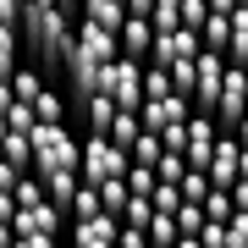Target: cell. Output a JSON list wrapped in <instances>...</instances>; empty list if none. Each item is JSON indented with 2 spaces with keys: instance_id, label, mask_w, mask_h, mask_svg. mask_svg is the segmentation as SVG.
Returning a JSON list of instances; mask_svg holds the SVG:
<instances>
[{
  "instance_id": "obj_49",
  "label": "cell",
  "mask_w": 248,
  "mask_h": 248,
  "mask_svg": "<svg viewBox=\"0 0 248 248\" xmlns=\"http://www.w3.org/2000/svg\"><path fill=\"white\" fill-rule=\"evenodd\" d=\"M243 66H248V61H243Z\"/></svg>"
},
{
  "instance_id": "obj_44",
  "label": "cell",
  "mask_w": 248,
  "mask_h": 248,
  "mask_svg": "<svg viewBox=\"0 0 248 248\" xmlns=\"http://www.w3.org/2000/svg\"><path fill=\"white\" fill-rule=\"evenodd\" d=\"M78 6H83V0H61V11H72V17H78Z\"/></svg>"
},
{
  "instance_id": "obj_35",
  "label": "cell",
  "mask_w": 248,
  "mask_h": 248,
  "mask_svg": "<svg viewBox=\"0 0 248 248\" xmlns=\"http://www.w3.org/2000/svg\"><path fill=\"white\" fill-rule=\"evenodd\" d=\"M204 17H210V6H204V0H182V28H204Z\"/></svg>"
},
{
  "instance_id": "obj_47",
  "label": "cell",
  "mask_w": 248,
  "mask_h": 248,
  "mask_svg": "<svg viewBox=\"0 0 248 248\" xmlns=\"http://www.w3.org/2000/svg\"><path fill=\"white\" fill-rule=\"evenodd\" d=\"M149 248H171V243H155V237H149Z\"/></svg>"
},
{
  "instance_id": "obj_42",
  "label": "cell",
  "mask_w": 248,
  "mask_h": 248,
  "mask_svg": "<svg viewBox=\"0 0 248 248\" xmlns=\"http://www.w3.org/2000/svg\"><path fill=\"white\" fill-rule=\"evenodd\" d=\"M11 243H17V226H11V221H0V248H11Z\"/></svg>"
},
{
  "instance_id": "obj_48",
  "label": "cell",
  "mask_w": 248,
  "mask_h": 248,
  "mask_svg": "<svg viewBox=\"0 0 248 248\" xmlns=\"http://www.w3.org/2000/svg\"><path fill=\"white\" fill-rule=\"evenodd\" d=\"M61 248H78V243H72V237H61Z\"/></svg>"
},
{
  "instance_id": "obj_32",
  "label": "cell",
  "mask_w": 248,
  "mask_h": 248,
  "mask_svg": "<svg viewBox=\"0 0 248 248\" xmlns=\"http://www.w3.org/2000/svg\"><path fill=\"white\" fill-rule=\"evenodd\" d=\"M149 199H155V210H171V215H177L182 187H177V182H155V193H149Z\"/></svg>"
},
{
  "instance_id": "obj_28",
  "label": "cell",
  "mask_w": 248,
  "mask_h": 248,
  "mask_svg": "<svg viewBox=\"0 0 248 248\" xmlns=\"http://www.w3.org/2000/svg\"><path fill=\"white\" fill-rule=\"evenodd\" d=\"M149 237H155V243H177V237H182L177 215H171V210H155V221H149Z\"/></svg>"
},
{
  "instance_id": "obj_43",
  "label": "cell",
  "mask_w": 248,
  "mask_h": 248,
  "mask_svg": "<svg viewBox=\"0 0 248 248\" xmlns=\"http://www.w3.org/2000/svg\"><path fill=\"white\" fill-rule=\"evenodd\" d=\"M232 133H237V143H243V149H248V110H243V122L232 127Z\"/></svg>"
},
{
  "instance_id": "obj_9",
  "label": "cell",
  "mask_w": 248,
  "mask_h": 248,
  "mask_svg": "<svg viewBox=\"0 0 248 248\" xmlns=\"http://www.w3.org/2000/svg\"><path fill=\"white\" fill-rule=\"evenodd\" d=\"M116 232L122 221L116 215H89V221H66V237L78 248H116Z\"/></svg>"
},
{
  "instance_id": "obj_27",
  "label": "cell",
  "mask_w": 248,
  "mask_h": 248,
  "mask_svg": "<svg viewBox=\"0 0 248 248\" xmlns=\"http://www.w3.org/2000/svg\"><path fill=\"white\" fill-rule=\"evenodd\" d=\"M171 89L193 99V89H199V55H193V61H182V66H171Z\"/></svg>"
},
{
  "instance_id": "obj_39",
  "label": "cell",
  "mask_w": 248,
  "mask_h": 248,
  "mask_svg": "<svg viewBox=\"0 0 248 248\" xmlns=\"http://www.w3.org/2000/svg\"><path fill=\"white\" fill-rule=\"evenodd\" d=\"M0 221H17V199H11L6 187H0Z\"/></svg>"
},
{
  "instance_id": "obj_21",
  "label": "cell",
  "mask_w": 248,
  "mask_h": 248,
  "mask_svg": "<svg viewBox=\"0 0 248 248\" xmlns=\"http://www.w3.org/2000/svg\"><path fill=\"white\" fill-rule=\"evenodd\" d=\"M199 204H204V221H232V215H237V204H232V187H210Z\"/></svg>"
},
{
  "instance_id": "obj_19",
  "label": "cell",
  "mask_w": 248,
  "mask_h": 248,
  "mask_svg": "<svg viewBox=\"0 0 248 248\" xmlns=\"http://www.w3.org/2000/svg\"><path fill=\"white\" fill-rule=\"evenodd\" d=\"M226 39H232V17L210 11V17H204V28H199V45H204V50H221V55H226Z\"/></svg>"
},
{
  "instance_id": "obj_20",
  "label": "cell",
  "mask_w": 248,
  "mask_h": 248,
  "mask_svg": "<svg viewBox=\"0 0 248 248\" xmlns=\"http://www.w3.org/2000/svg\"><path fill=\"white\" fill-rule=\"evenodd\" d=\"M166 94H177V89H171V66L143 61V99H166Z\"/></svg>"
},
{
  "instance_id": "obj_3",
  "label": "cell",
  "mask_w": 248,
  "mask_h": 248,
  "mask_svg": "<svg viewBox=\"0 0 248 248\" xmlns=\"http://www.w3.org/2000/svg\"><path fill=\"white\" fill-rule=\"evenodd\" d=\"M133 155L122 143H110V133H89L83 138V160H78V177L83 182H110V177H127Z\"/></svg>"
},
{
  "instance_id": "obj_13",
  "label": "cell",
  "mask_w": 248,
  "mask_h": 248,
  "mask_svg": "<svg viewBox=\"0 0 248 248\" xmlns=\"http://www.w3.org/2000/svg\"><path fill=\"white\" fill-rule=\"evenodd\" d=\"M78 182H83L78 171H50V177H45V199L66 215V210H72V193H78Z\"/></svg>"
},
{
  "instance_id": "obj_41",
  "label": "cell",
  "mask_w": 248,
  "mask_h": 248,
  "mask_svg": "<svg viewBox=\"0 0 248 248\" xmlns=\"http://www.w3.org/2000/svg\"><path fill=\"white\" fill-rule=\"evenodd\" d=\"M171 248H215V243H204L199 232H193V237H177V243H171Z\"/></svg>"
},
{
  "instance_id": "obj_40",
  "label": "cell",
  "mask_w": 248,
  "mask_h": 248,
  "mask_svg": "<svg viewBox=\"0 0 248 248\" xmlns=\"http://www.w3.org/2000/svg\"><path fill=\"white\" fill-rule=\"evenodd\" d=\"M204 6H210V11H221V17H232V11L243 6V0H204Z\"/></svg>"
},
{
  "instance_id": "obj_30",
  "label": "cell",
  "mask_w": 248,
  "mask_h": 248,
  "mask_svg": "<svg viewBox=\"0 0 248 248\" xmlns=\"http://www.w3.org/2000/svg\"><path fill=\"white\" fill-rule=\"evenodd\" d=\"M127 155H133L138 166H155V160H160V133H149V127H143V133H138V143H133Z\"/></svg>"
},
{
  "instance_id": "obj_24",
  "label": "cell",
  "mask_w": 248,
  "mask_h": 248,
  "mask_svg": "<svg viewBox=\"0 0 248 248\" xmlns=\"http://www.w3.org/2000/svg\"><path fill=\"white\" fill-rule=\"evenodd\" d=\"M182 171H187V155L182 149H160V160H155V177L160 182H182Z\"/></svg>"
},
{
  "instance_id": "obj_14",
  "label": "cell",
  "mask_w": 248,
  "mask_h": 248,
  "mask_svg": "<svg viewBox=\"0 0 248 248\" xmlns=\"http://www.w3.org/2000/svg\"><path fill=\"white\" fill-rule=\"evenodd\" d=\"M89 215H105V204H99V182H78V193H72V210H66V221H89Z\"/></svg>"
},
{
  "instance_id": "obj_1",
  "label": "cell",
  "mask_w": 248,
  "mask_h": 248,
  "mask_svg": "<svg viewBox=\"0 0 248 248\" xmlns=\"http://www.w3.org/2000/svg\"><path fill=\"white\" fill-rule=\"evenodd\" d=\"M72 28H78V17L72 11H61L50 0H22V22H17V39H22V50H28V61H39L45 72L55 66H66V55H72Z\"/></svg>"
},
{
  "instance_id": "obj_11",
  "label": "cell",
  "mask_w": 248,
  "mask_h": 248,
  "mask_svg": "<svg viewBox=\"0 0 248 248\" xmlns=\"http://www.w3.org/2000/svg\"><path fill=\"white\" fill-rule=\"evenodd\" d=\"M78 17H83V22H99V28H110V33H116V28L127 22V0H83Z\"/></svg>"
},
{
  "instance_id": "obj_5",
  "label": "cell",
  "mask_w": 248,
  "mask_h": 248,
  "mask_svg": "<svg viewBox=\"0 0 248 248\" xmlns=\"http://www.w3.org/2000/svg\"><path fill=\"white\" fill-rule=\"evenodd\" d=\"M243 110H248V66L226 61V83H221V99H215V127L232 133L243 122Z\"/></svg>"
},
{
  "instance_id": "obj_34",
  "label": "cell",
  "mask_w": 248,
  "mask_h": 248,
  "mask_svg": "<svg viewBox=\"0 0 248 248\" xmlns=\"http://www.w3.org/2000/svg\"><path fill=\"white\" fill-rule=\"evenodd\" d=\"M116 248H149V226H127V221H122V232H116Z\"/></svg>"
},
{
  "instance_id": "obj_23",
  "label": "cell",
  "mask_w": 248,
  "mask_h": 248,
  "mask_svg": "<svg viewBox=\"0 0 248 248\" xmlns=\"http://www.w3.org/2000/svg\"><path fill=\"white\" fill-rule=\"evenodd\" d=\"M22 39H17V28H0V78H11V72H17L22 61Z\"/></svg>"
},
{
  "instance_id": "obj_4",
  "label": "cell",
  "mask_w": 248,
  "mask_h": 248,
  "mask_svg": "<svg viewBox=\"0 0 248 248\" xmlns=\"http://www.w3.org/2000/svg\"><path fill=\"white\" fill-rule=\"evenodd\" d=\"M105 94H110L122 110H138V105H143V61L116 55V61L105 66Z\"/></svg>"
},
{
  "instance_id": "obj_46",
  "label": "cell",
  "mask_w": 248,
  "mask_h": 248,
  "mask_svg": "<svg viewBox=\"0 0 248 248\" xmlns=\"http://www.w3.org/2000/svg\"><path fill=\"white\" fill-rule=\"evenodd\" d=\"M6 133H11V122H6V110H0V138H6Z\"/></svg>"
},
{
  "instance_id": "obj_16",
  "label": "cell",
  "mask_w": 248,
  "mask_h": 248,
  "mask_svg": "<svg viewBox=\"0 0 248 248\" xmlns=\"http://www.w3.org/2000/svg\"><path fill=\"white\" fill-rule=\"evenodd\" d=\"M116 110H122V105H116V99L99 89L89 105H83V122H89V133H110V116H116Z\"/></svg>"
},
{
  "instance_id": "obj_38",
  "label": "cell",
  "mask_w": 248,
  "mask_h": 248,
  "mask_svg": "<svg viewBox=\"0 0 248 248\" xmlns=\"http://www.w3.org/2000/svg\"><path fill=\"white\" fill-rule=\"evenodd\" d=\"M232 204H237V210H248V177L232 182Z\"/></svg>"
},
{
  "instance_id": "obj_45",
  "label": "cell",
  "mask_w": 248,
  "mask_h": 248,
  "mask_svg": "<svg viewBox=\"0 0 248 248\" xmlns=\"http://www.w3.org/2000/svg\"><path fill=\"white\" fill-rule=\"evenodd\" d=\"M237 177H248V149H243V160H237Z\"/></svg>"
},
{
  "instance_id": "obj_33",
  "label": "cell",
  "mask_w": 248,
  "mask_h": 248,
  "mask_svg": "<svg viewBox=\"0 0 248 248\" xmlns=\"http://www.w3.org/2000/svg\"><path fill=\"white\" fill-rule=\"evenodd\" d=\"M160 149H187V122H166L160 127Z\"/></svg>"
},
{
  "instance_id": "obj_22",
  "label": "cell",
  "mask_w": 248,
  "mask_h": 248,
  "mask_svg": "<svg viewBox=\"0 0 248 248\" xmlns=\"http://www.w3.org/2000/svg\"><path fill=\"white\" fill-rule=\"evenodd\" d=\"M127 193H133V187H127V177H110V182H99V204H105V215H116V221H122V210H127Z\"/></svg>"
},
{
  "instance_id": "obj_6",
  "label": "cell",
  "mask_w": 248,
  "mask_h": 248,
  "mask_svg": "<svg viewBox=\"0 0 248 248\" xmlns=\"http://www.w3.org/2000/svg\"><path fill=\"white\" fill-rule=\"evenodd\" d=\"M221 83H226V55H221V50H204V45H199V89H193V110H210V116H215Z\"/></svg>"
},
{
  "instance_id": "obj_8",
  "label": "cell",
  "mask_w": 248,
  "mask_h": 248,
  "mask_svg": "<svg viewBox=\"0 0 248 248\" xmlns=\"http://www.w3.org/2000/svg\"><path fill=\"white\" fill-rule=\"evenodd\" d=\"M237 160H243V143H237V133H221L215 138V149H210V187H232L237 182Z\"/></svg>"
},
{
  "instance_id": "obj_15",
  "label": "cell",
  "mask_w": 248,
  "mask_h": 248,
  "mask_svg": "<svg viewBox=\"0 0 248 248\" xmlns=\"http://www.w3.org/2000/svg\"><path fill=\"white\" fill-rule=\"evenodd\" d=\"M0 155H6L17 171H33V138H28V133H17V127L0 138Z\"/></svg>"
},
{
  "instance_id": "obj_26",
  "label": "cell",
  "mask_w": 248,
  "mask_h": 248,
  "mask_svg": "<svg viewBox=\"0 0 248 248\" xmlns=\"http://www.w3.org/2000/svg\"><path fill=\"white\" fill-rule=\"evenodd\" d=\"M149 22H155V33H166V28H182V0H155Z\"/></svg>"
},
{
  "instance_id": "obj_31",
  "label": "cell",
  "mask_w": 248,
  "mask_h": 248,
  "mask_svg": "<svg viewBox=\"0 0 248 248\" xmlns=\"http://www.w3.org/2000/svg\"><path fill=\"white\" fill-rule=\"evenodd\" d=\"M6 122L17 127V133H33L39 116H33V105H28V99H11V105H6Z\"/></svg>"
},
{
  "instance_id": "obj_36",
  "label": "cell",
  "mask_w": 248,
  "mask_h": 248,
  "mask_svg": "<svg viewBox=\"0 0 248 248\" xmlns=\"http://www.w3.org/2000/svg\"><path fill=\"white\" fill-rule=\"evenodd\" d=\"M22 22V0H0V28H17Z\"/></svg>"
},
{
  "instance_id": "obj_25",
  "label": "cell",
  "mask_w": 248,
  "mask_h": 248,
  "mask_svg": "<svg viewBox=\"0 0 248 248\" xmlns=\"http://www.w3.org/2000/svg\"><path fill=\"white\" fill-rule=\"evenodd\" d=\"M122 221H127V226H149V221H155V199H149V193H127Z\"/></svg>"
},
{
  "instance_id": "obj_37",
  "label": "cell",
  "mask_w": 248,
  "mask_h": 248,
  "mask_svg": "<svg viewBox=\"0 0 248 248\" xmlns=\"http://www.w3.org/2000/svg\"><path fill=\"white\" fill-rule=\"evenodd\" d=\"M17 177H22V171H17V166H11V160H6V155H0V187H6V193H11V187H17Z\"/></svg>"
},
{
  "instance_id": "obj_7",
  "label": "cell",
  "mask_w": 248,
  "mask_h": 248,
  "mask_svg": "<svg viewBox=\"0 0 248 248\" xmlns=\"http://www.w3.org/2000/svg\"><path fill=\"white\" fill-rule=\"evenodd\" d=\"M193 55H199V33L193 28H166L149 45V61H160V66H182V61H193Z\"/></svg>"
},
{
  "instance_id": "obj_17",
  "label": "cell",
  "mask_w": 248,
  "mask_h": 248,
  "mask_svg": "<svg viewBox=\"0 0 248 248\" xmlns=\"http://www.w3.org/2000/svg\"><path fill=\"white\" fill-rule=\"evenodd\" d=\"M226 61H248V0H243V6L237 11H232V39H226Z\"/></svg>"
},
{
  "instance_id": "obj_18",
  "label": "cell",
  "mask_w": 248,
  "mask_h": 248,
  "mask_svg": "<svg viewBox=\"0 0 248 248\" xmlns=\"http://www.w3.org/2000/svg\"><path fill=\"white\" fill-rule=\"evenodd\" d=\"M138 133H143V116H138V110H116V116H110V143L133 149V143H138Z\"/></svg>"
},
{
  "instance_id": "obj_12",
  "label": "cell",
  "mask_w": 248,
  "mask_h": 248,
  "mask_svg": "<svg viewBox=\"0 0 248 248\" xmlns=\"http://www.w3.org/2000/svg\"><path fill=\"white\" fill-rule=\"evenodd\" d=\"M33 116H39V122H72V99H66L61 89H50V83H45L39 99H33Z\"/></svg>"
},
{
  "instance_id": "obj_2",
  "label": "cell",
  "mask_w": 248,
  "mask_h": 248,
  "mask_svg": "<svg viewBox=\"0 0 248 248\" xmlns=\"http://www.w3.org/2000/svg\"><path fill=\"white\" fill-rule=\"evenodd\" d=\"M33 171L50 177V171H78L83 160V138L72 133V122H33Z\"/></svg>"
},
{
  "instance_id": "obj_29",
  "label": "cell",
  "mask_w": 248,
  "mask_h": 248,
  "mask_svg": "<svg viewBox=\"0 0 248 248\" xmlns=\"http://www.w3.org/2000/svg\"><path fill=\"white\" fill-rule=\"evenodd\" d=\"M177 226H182V237H193V232L204 226V204L199 199H182L177 204Z\"/></svg>"
},
{
  "instance_id": "obj_10",
  "label": "cell",
  "mask_w": 248,
  "mask_h": 248,
  "mask_svg": "<svg viewBox=\"0 0 248 248\" xmlns=\"http://www.w3.org/2000/svg\"><path fill=\"white\" fill-rule=\"evenodd\" d=\"M116 45H122V55H133V61H149L155 22H149V17H133V11H127V22L116 28Z\"/></svg>"
}]
</instances>
